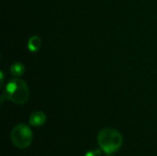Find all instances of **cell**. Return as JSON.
I'll return each instance as SVG.
<instances>
[{
	"instance_id": "obj_1",
	"label": "cell",
	"mask_w": 157,
	"mask_h": 156,
	"mask_svg": "<svg viewBox=\"0 0 157 156\" xmlns=\"http://www.w3.org/2000/svg\"><path fill=\"white\" fill-rule=\"evenodd\" d=\"M5 96L6 99L11 102L23 105L25 104L29 97V89L27 83L19 78H15L10 80L5 89Z\"/></svg>"
},
{
	"instance_id": "obj_2",
	"label": "cell",
	"mask_w": 157,
	"mask_h": 156,
	"mask_svg": "<svg viewBox=\"0 0 157 156\" xmlns=\"http://www.w3.org/2000/svg\"><path fill=\"white\" fill-rule=\"evenodd\" d=\"M98 143L103 152L111 154L121 147L122 136L117 130L107 128L99 131L98 135Z\"/></svg>"
},
{
	"instance_id": "obj_3",
	"label": "cell",
	"mask_w": 157,
	"mask_h": 156,
	"mask_svg": "<svg viewBox=\"0 0 157 156\" xmlns=\"http://www.w3.org/2000/svg\"><path fill=\"white\" fill-rule=\"evenodd\" d=\"M33 134L30 128L24 123L16 125L11 131V142L18 149H26L32 143Z\"/></svg>"
},
{
	"instance_id": "obj_4",
	"label": "cell",
	"mask_w": 157,
	"mask_h": 156,
	"mask_svg": "<svg viewBox=\"0 0 157 156\" xmlns=\"http://www.w3.org/2000/svg\"><path fill=\"white\" fill-rule=\"evenodd\" d=\"M46 121V115L42 111H34L29 119V122L33 127H40Z\"/></svg>"
},
{
	"instance_id": "obj_5",
	"label": "cell",
	"mask_w": 157,
	"mask_h": 156,
	"mask_svg": "<svg viewBox=\"0 0 157 156\" xmlns=\"http://www.w3.org/2000/svg\"><path fill=\"white\" fill-rule=\"evenodd\" d=\"M41 39L37 36L34 35L32 37H30L28 40V49L29 51H30L31 52H36L38 51L40 47H41Z\"/></svg>"
},
{
	"instance_id": "obj_6",
	"label": "cell",
	"mask_w": 157,
	"mask_h": 156,
	"mask_svg": "<svg viewBox=\"0 0 157 156\" xmlns=\"http://www.w3.org/2000/svg\"><path fill=\"white\" fill-rule=\"evenodd\" d=\"M25 72V67L20 63H15L10 67V74L15 77L21 76Z\"/></svg>"
},
{
	"instance_id": "obj_7",
	"label": "cell",
	"mask_w": 157,
	"mask_h": 156,
	"mask_svg": "<svg viewBox=\"0 0 157 156\" xmlns=\"http://www.w3.org/2000/svg\"><path fill=\"white\" fill-rule=\"evenodd\" d=\"M85 156H100V151L98 149L97 150H91V151H88Z\"/></svg>"
},
{
	"instance_id": "obj_8",
	"label": "cell",
	"mask_w": 157,
	"mask_h": 156,
	"mask_svg": "<svg viewBox=\"0 0 157 156\" xmlns=\"http://www.w3.org/2000/svg\"><path fill=\"white\" fill-rule=\"evenodd\" d=\"M106 156H113L112 154H108V155H106Z\"/></svg>"
}]
</instances>
